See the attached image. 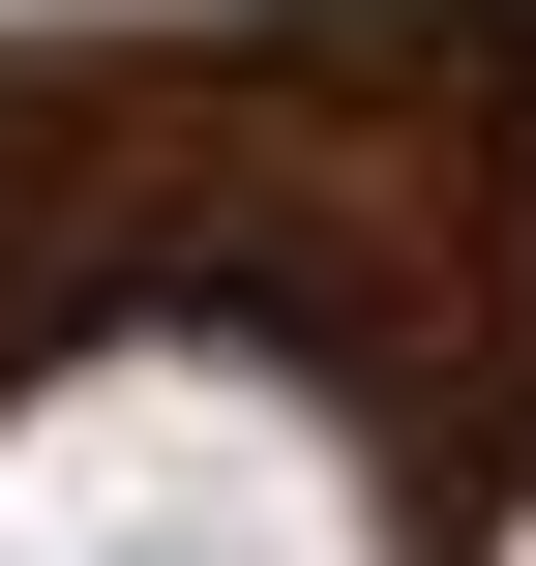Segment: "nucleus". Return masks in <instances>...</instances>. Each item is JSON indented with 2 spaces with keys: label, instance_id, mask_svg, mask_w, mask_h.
<instances>
[{
  "label": "nucleus",
  "instance_id": "f257e3e1",
  "mask_svg": "<svg viewBox=\"0 0 536 566\" xmlns=\"http://www.w3.org/2000/svg\"><path fill=\"white\" fill-rule=\"evenodd\" d=\"M0 566H388V537H358V448L269 358L119 328V358H60L0 418Z\"/></svg>",
  "mask_w": 536,
  "mask_h": 566
}]
</instances>
